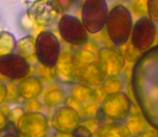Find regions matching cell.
<instances>
[{
  "mask_svg": "<svg viewBox=\"0 0 158 137\" xmlns=\"http://www.w3.org/2000/svg\"><path fill=\"white\" fill-rule=\"evenodd\" d=\"M109 14L108 2L104 0H86L81 8V22L88 33H98L106 27Z\"/></svg>",
  "mask_w": 158,
  "mask_h": 137,
  "instance_id": "5b68a950",
  "label": "cell"
},
{
  "mask_svg": "<svg viewBox=\"0 0 158 137\" xmlns=\"http://www.w3.org/2000/svg\"><path fill=\"white\" fill-rule=\"evenodd\" d=\"M96 135L97 137H127L123 124L111 122L101 123Z\"/></svg>",
  "mask_w": 158,
  "mask_h": 137,
  "instance_id": "44dd1931",
  "label": "cell"
},
{
  "mask_svg": "<svg viewBox=\"0 0 158 137\" xmlns=\"http://www.w3.org/2000/svg\"><path fill=\"white\" fill-rule=\"evenodd\" d=\"M146 3H148V1H133L130 2V6L131 9H133L135 14L142 17L146 15Z\"/></svg>",
  "mask_w": 158,
  "mask_h": 137,
  "instance_id": "f1b7e54d",
  "label": "cell"
},
{
  "mask_svg": "<svg viewBox=\"0 0 158 137\" xmlns=\"http://www.w3.org/2000/svg\"><path fill=\"white\" fill-rule=\"evenodd\" d=\"M15 54L21 56L30 63L35 60V37L32 35H25L16 41Z\"/></svg>",
  "mask_w": 158,
  "mask_h": 137,
  "instance_id": "d6986e66",
  "label": "cell"
},
{
  "mask_svg": "<svg viewBox=\"0 0 158 137\" xmlns=\"http://www.w3.org/2000/svg\"><path fill=\"white\" fill-rule=\"evenodd\" d=\"M53 137H73V136L72 134H69V133H60V132L53 131Z\"/></svg>",
  "mask_w": 158,
  "mask_h": 137,
  "instance_id": "e575fe53",
  "label": "cell"
},
{
  "mask_svg": "<svg viewBox=\"0 0 158 137\" xmlns=\"http://www.w3.org/2000/svg\"><path fill=\"white\" fill-rule=\"evenodd\" d=\"M80 124L83 125V127H85L86 129H87L88 131H89L90 133L94 135V134L97 133L98 129H99V127H100V124H101V123L99 122V120H98L96 117H93V118L81 119V121H80Z\"/></svg>",
  "mask_w": 158,
  "mask_h": 137,
  "instance_id": "4316f807",
  "label": "cell"
},
{
  "mask_svg": "<svg viewBox=\"0 0 158 137\" xmlns=\"http://www.w3.org/2000/svg\"><path fill=\"white\" fill-rule=\"evenodd\" d=\"M157 37L156 24L148 16L139 17L132 25L130 37V45L140 54L148 50L154 46Z\"/></svg>",
  "mask_w": 158,
  "mask_h": 137,
  "instance_id": "52a82bcc",
  "label": "cell"
},
{
  "mask_svg": "<svg viewBox=\"0 0 158 137\" xmlns=\"http://www.w3.org/2000/svg\"><path fill=\"white\" fill-rule=\"evenodd\" d=\"M31 72L30 63L17 54L0 57V76L11 81H19Z\"/></svg>",
  "mask_w": 158,
  "mask_h": 137,
  "instance_id": "30bf717a",
  "label": "cell"
},
{
  "mask_svg": "<svg viewBox=\"0 0 158 137\" xmlns=\"http://www.w3.org/2000/svg\"><path fill=\"white\" fill-rule=\"evenodd\" d=\"M146 14L152 22L158 23V0H148L146 3Z\"/></svg>",
  "mask_w": 158,
  "mask_h": 137,
  "instance_id": "484cf974",
  "label": "cell"
},
{
  "mask_svg": "<svg viewBox=\"0 0 158 137\" xmlns=\"http://www.w3.org/2000/svg\"><path fill=\"white\" fill-rule=\"evenodd\" d=\"M98 105L97 103H89L86 104V105H83L80 107L79 109V115L81 119H86V118H93V117H96L98 112Z\"/></svg>",
  "mask_w": 158,
  "mask_h": 137,
  "instance_id": "cb8c5ba5",
  "label": "cell"
},
{
  "mask_svg": "<svg viewBox=\"0 0 158 137\" xmlns=\"http://www.w3.org/2000/svg\"><path fill=\"white\" fill-rule=\"evenodd\" d=\"M23 107L26 112H42L44 106L42 105V103L39 100H31L26 101Z\"/></svg>",
  "mask_w": 158,
  "mask_h": 137,
  "instance_id": "83f0119b",
  "label": "cell"
},
{
  "mask_svg": "<svg viewBox=\"0 0 158 137\" xmlns=\"http://www.w3.org/2000/svg\"><path fill=\"white\" fill-rule=\"evenodd\" d=\"M8 96V86L2 79H0V107L6 103Z\"/></svg>",
  "mask_w": 158,
  "mask_h": 137,
  "instance_id": "1f68e13d",
  "label": "cell"
},
{
  "mask_svg": "<svg viewBox=\"0 0 158 137\" xmlns=\"http://www.w3.org/2000/svg\"><path fill=\"white\" fill-rule=\"evenodd\" d=\"M67 94H68V98L74 101L79 106L96 103V90L79 83L68 85Z\"/></svg>",
  "mask_w": 158,
  "mask_h": 137,
  "instance_id": "e0dca14e",
  "label": "cell"
},
{
  "mask_svg": "<svg viewBox=\"0 0 158 137\" xmlns=\"http://www.w3.org/2000/svg\"><path fill=\"white\" fill-rule=\"evenodd\" d=\"M8 86V96H6V101L9 102H12V101H15L19 98V91H17L16 85H6Z\"/></svg>",
  "mask_w": 158,
  "mask_h": 137,
  "instance_id": "f546056e",
  "label": "cell"
},
{
  "mask_svg": "<svg viewBox=\"0 0 158 137\" xmlns=\"http://www.w3.org/2000/svg\"><path fill=\"white\" fill-rule=\"evenodd\" d=\"M131 109L132 102L126 92L109 93L100 102L96 118L100 123H103L104 120H110L111 123L123 124L131 115Z\"/></svg>",
  "mask_w": 158,
  "mask_h": 137,
  "instance_id": "3957f363",
  "label": "cell"
},
{
  "mask_svg": "<svg viewBox=\"0 0 158 137\" xmlns=\"http://www.w3.org/2000/svg\"><path fill=\"white\" fill-rule=\"evenodd\" d=\"M0 137H19V136H16V135H11V134H8V135H2Z\"/></svg>",
  "mask_w": 158,
  "mask_h": 137,
  "instance_id": "d590c367",
  "label": "cell"
},
{
  "mask_svg": "<svg viewBox=\"0 0 158 137\" xmlns=\"http://www.w3.org/2000/svg\"><path fill=\"white\" fill-rule=\"evenodd\" d=\"M61 53L60 41L54 32L42 30L35 37V60L45 68H54Z\"/></svg>",
  "mask_w": 158,
  "mask_h": 137,
  "instance_id": "277c9868",
  "label": "cell"
},
{
  "mask_svg": "<svg viewBox=\"0 0 158 137\" xmlns=\"http://www.w3.org/2000/svg\"><path fill=\"white\" fill-rule=\"evenodd\" d=\"M19 98L25 101L38 100L42 96L44 85L42 79L35 75H28L27 77L19 81L16 85Z\"/></svg>",
  "mask_w": 158,
  "mask_h": 137,
  "instance_id": "9a60e30c",
  "label": "cell"
},
{
  "mask_svg": "<svg viewBox=\"0 0 158 137\" xmlns=\"http://www.w3.org/2000/svg\"><path fill=\"white\" fill-rule=\"evenodd\" d=\"M16 37L10 31L0 30V57L13 54L16 47Z\"/></svg>",
  "mask_w": 158,
  "mask_h": 137,
  "instance_id": "603a6c76",
  "label": "cell"
},
{
  "mask_svg": "<svg viewBox=\"0 0 158 137\" xmlns=\"http://www.w3.org/2000/svg\"><path fill=\"white\" fill-rule=\"evenodd\" d=\"M16 127L22 137H46L50 131L48 117L44 112H26Z\"/></svg>",
  "mask_w": 158,
  "mask_h": 137,
  "instance_id": "9c48e42d",
  "label": "cell"
},
{
  "mask_svg": "<svg viewBox=\"0 0 158 137\" xmlns=\"http://www.w3.org/2000/svg\"><path fill=\"white\" fill-rule=\"evenodd\" d=\"M127 137H139L148 130V123L140 112L131 114L123 123Z\"/></svg>",
  "mask_w": 158,
  "mask_h": 137,
  "instance_id": "ac0fdd59",
  "label": "cell"
},
{
  "mask_svg": "<svg viewBox=\"0 0 158 137\" xmlns=\"http://www.w3.org/2000/svg\"><path fill=\"white\" fill-rule=\"evenodd\" d=\"M71 134H72L73 137H93V134L90 133L85 127H83V125H81V124H80Z\"/></svg>",
  "mask_w": 158,
  "mask_h": 137,
  "instance_id": "4dcf8cb0",
  "label": "cell"
},
{
  "mask_svg": "<svg viewBox=\"0 0 158 137\" xmlns=\"http://www.w3.org/2000/svg\"><path fill=\"white\" fill-rule=\"evenodd\" d=\"M106 77V73L98 61L83 67L74 68V83L82 84L93 89L101 86Z\"/></svg>",
  "mask_w": 158,
  "mask_h": 137,
  "instance_id": "4fadbf2b",
  "label": "cell"
},
{
  "mask_svg": "<svg viewBox=\"0 0 158 137\" xmlns=\"http://www.w3.org/2000/svg\"><path fill=\"white\" fill-rule=\"evenodd\" d=\"M101 86L103 91L106 92V94L121 92L123 91L124 87H125V78L123 77L122 73L118 75L106 76Z\"/></svg>",
  "mask_w": 158,
  "mask_h": 137,
  "instance_id": "7402d4cb",
  "label": "cell"
},
{
  "mask_svg": "<svg viewBox=\"0 0 158 137\" xmlns=\"http://www.w3.org/2000/svg\"><path fill=\"white\" fill-rule=\"evenodd\" d=\"M73 56V65L74 68L83 67L90 63H94L97 61V55L93 49H89L86 46L79 47L74 53H72Z\"/></svg>",
  "mask_w": 158,
  "mask_h": 137,
  "instance_id": "ffe728a7",
  "label": "cell"
},
{
  "mask_svg": "<svg viewBox=\"0 0 158 137\" xmlns=\"http://www.w3.org/2000/svg\"><path fill=\"white\" fill-rule=\"evenodd\" d=\"M97 61L106 76L118 75L125 68L126 59L119 50L113 47H100L97 50Z\"/></svg>",
  "mask_w": 158,
  "mask_h": 137,
  "instance_id": "7c38bea8",
  "label": "cell"
},
{
  "mask_svg": "<svg viewBox=\"0 0 158 137\" xmlns=\"http://www.w3.org/2000/svg\"><path fill=\"white\" fill-rule=\"evenodd\" d=\"M67 96L68 94H67L66 88L59 84L53 83L44 87L41 96V103L44 107L48 108V109H55L59 106H63Z\"/></svg>",
  "mask_w": 158,
  "mask_h": 137,
  "instance_id": "2e32d148",
  "label": "cell"
},
{
  "mask_svg": "<svg viewBox=\"0 0 158 137\" xmlns=\"http://www.w3.org/2000/svg\"><path fill=\"white\" fill-rule=\"evenodd\" d=\"M57 26L61 39L69 45L83 47L89 41V34L84 28L81 19L74 15L64 13Z\"/></svg>",
  "mask_w": 158,
  "mask_h": 137,
  "instance_id": "ba28073f",
  "label": "cell"
},
{
  "mask_svg": "<svg viewBox=\"0 0 158 137\" xmlns=\"http://www.w3.org/2000/svg\"><path fill=\"white\" fill-rule=\"evenodd\" d=\"M8 123V119H6V116L3 114V112L0 110V131L6 127V124Z\"/></svg>",
  "mask_w": 158,
  "mask_h": 137,
  "instance_id": "836d02e7",
  "label": "cell"
},
{
  "mask_svg": "<svg viewBox=\"0 0 158 137\" xmlns=\"http://www.w3.org/2000/svg\"><path fill=\"white\" fill-rule=\"evenodd\" d=\"M25 114L26 112L23 106H14V107L10 108L8 115H6V119H8L9 122H12L14 124H16Z\"/></svg>",
  "mask_w": 158,
  "mask_h": 137,
  "instance_id": "d4e9b609",
  "label": "cell"
},
{
  "mask_svg": "<svg viewBox=\"0 0 158 137\" xmlns=\"http://www.w3.org/2000/svg\"><path fill=\"white\" fill-rule=\"evenodd\" d=\"M133 18L129 8L122 3H117L110 9L106 23V29L112 43L117 47L128 43Z\"/></svg>",
  "mask_w": 158,
  "mask_h": 137,
  "instance_id": "7a4b0ae2",
  "label": "cell"
},
{
  "mask_svg": "<svg viewBox=\"0 0 158 137\" xmlns=\"http://www.w3.org/2000/svg\"><path fill=\"white\" fill-rule=\"evenodd\" d=\"M64 14V10L58 1L43 0L32 2L28 8L27 15L33 24L42 28L52 27L58 23Z\"/></svg>",
  "mask_w": 158,
  "mask_h": 137,
  "instance_id": "8992f818",
  "label": "cell"
},
{
  "mask_svg": "<svg viewBox=\"0 0 158 137\" xmlns=\"http://www.w3.org/2000/svg\"><path fill=\"white\" fill-rule=\"evenodd\" d=\"M54 76L59 83L67 86L74 83V65L71 52L64 50L60 53L56 65L54 67Z\"/></svg>",
  "mask_w": 158,
  "mask_h": 137,
  "instance_id": "5bb4252c",
  "label": "cell"
},
{
  "mask_svg": "<svg viewBox=\"0 0 158 137\" xmlns=\"http://www.w3.org/2000/svg\"><path fill=\"white\" fill-rule=\"evenodd\" d=\"M131 88L140 114L158 132V45L137 59L131 72Z\"/></svg>",
  "mask_w": 158,
  "mask_h": 137,
  "instance_id": "6da1fadb",
  "label": "cell"
},
{
  "mask_svg": "<svg viewBox=\"0 0 158 137\" xmlns=\"http://www.w3.org/2000/svg\"><path fill=\"white\" fill-rule=\"evenodd\" d=\"M139 137H158V132L153 129H148L144 131Z\"/></svg>",
  "mask_w": 158,
  "mask_h": 137,
  "instance_id": "d6a6232c",
  "label": "cell"
},
{
  "mask_svg": "<svg viewBox=\"0 0 158 137\" xmlns=\"http://www.w3.org/2000/svg\"><path fill=\"white\" fill-rule=\"evenodd\" d=\"M80 115L74 108L63 105L53 110L48 123L54 132L71 134L80 125Z\"/></svg>",
  "mask_w": 158,
  "mask_h": 137,
  "instance_id": "8fae6325",
  "label": "cell"
}]
</instances>
